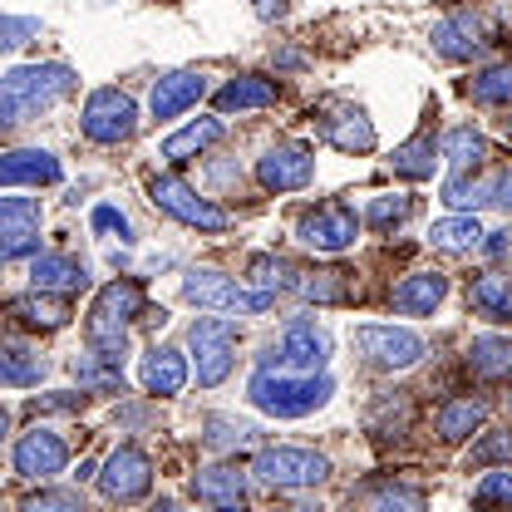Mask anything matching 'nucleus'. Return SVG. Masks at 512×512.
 <instances>
[{
  "label": "nucleus",
  "instance_id": "nucleus-5",
  "mask_svg": "<svg viewBox=\"0 0 512 512\" xmlns=\"http://www.w3.org/2000/svg\"><path fill=\"white\" fill-rule=\"evenodd\" d=\"M325 360H330V335L311 320H291L281 340L266 350V370L276 375H325Z\"/></svg>",
  "mask_w": 512,
  "mask_h": 512
},
{
  "label": "nucleus",
  "instance_id": "nucleus-29",
  "mask_svg": "<svg viewBox=\"0 0 512 512\" xmlns=\"http://www.w3.org/2000/svg\"><path fill=\"white\" fill-rule=\"evenodd\" d=\"M217 138H222V119H197V124H188L183 133H173V138L163 143V158H168V163H188L197 153H207Z\"/></svg>",
  "mask_w": 512,
  "mask_h": 512
},
{
  "label": "nucleus",
  "instance_id": "nucleus-1",
  "mask_svg": "<svg viewBox=\"0 0 512 512\" xmlns=\"http://www.w3.org/2000/svg\"><path fill=\"white\" fill-rule=\"evenodd\" d=\"M79 89V74L69 64H20L0 74V128H20L40 119Z\"/></svg>",
  "mask_w": 512,
  "mask_h": 512
},
{
  "label": "nucleus",
  "instance_id": "nucleus-33",
  "mask_svg": "<svg viewBox=\"0 0 512 512\" xmlns=\"http://www.w3.org/2000/svg\"><path fill=\"white\" fill-rule=\"evenodd\" d=\"M434 133H419V138H409L404 148H394V173L399 178H414V183H424V178H434Z\"/></svg>",
  "mask_w": 512,
  "mask_h": 512
},
{
  "label": "nucleus",
  "instance_id": "nucleus-16",
  "mask_svg": "<svg viewBox=\"0 0 512 512\" xmlns=\"http://www.w3.org/2000/svg\"><path fill=\"white\" fill-rule=\"evenodd\" d=\"M192 498L202 503V508L212 512H247V478L237 473V468H202L197 478H192Z\"/></svg>",
  "mask_w": 512,
  "mask_h": 512
},
{
  "label": "nucleus",
  "instance_id": "nucleus-40",
  "mask_svg": "<svg viewBox=\"0 0 512 512\" xmlns=\"http://www.w3.org/2000/svg\"><path fill=\"white\" fill-rule=\"evenodd\" d=\"M20 512H89L84 508V498L79 493H64V488H45V493H35V498H25Z\"/></svg>",
  "mask_w": 512,
  "mask_h": 512
},
{
  "label": "nucleus",
  "instance_id": "nucleus-13",
  "mask_svg": "<svg viewBox=\"0 0 512 512\" xmlns=\"http://www.w3.org/2000/svg\"><path fill=\"white\" fill-rule=\"evenodd\" d=\"M316 178V153L306 143H276L256 158V183L266 192H301Z\"/></svg>",
  "mask_w": 512,
  "mask_h": 512
},
{
  "label": "nucleus",
  "instance_id": "nucleus-34",
  "mask_svg": "<svg viewBox=\"0 0 512 512\" xmlns=\"http://www.w3.org/2000/svg\"><path fill=\"white\" fill-rule=\"evenodd\" d=\"M10 232H40L35 197H0V237H10Z\"/></svg>",
  "mask_w": 512,
  "mask_h": 512
},
{
  "label": "nucleus",
  "instance_id": "nucleus-26",
  "mask_svg": "<svg viewBox=\"0 0 512 512\" xmlns=\"http://www.w3.org/2000/svg\"><path fill=\"white\" fill-rule=\"evenodd\" d=\"M10 316L20 320V325H30V330H64L74 311H69V301H64V296H45V291H30V296L10 301Z\"/></svg>",
  "mask_w": 512,
  "mask_h": 512
},
{
  "label": "nucleus",
  "instance_id": "nucleus-45",
  "mask_svg": "<svg viewBox=\"0 0 512 512\" xmlns=\"http://www.w3.org/2000/svg\"><path fill=\"white\" fill-rule=\"evenodd\" d=\"M252 429H242V424H232V419H207V448H232L242 444Z\"/></svg>",
  "mask_w": 512,
  "mask_h": 512
},
{
  "label": "nucleus",
  "instance_id": "nucleus-11",
  "mask_svg": "<svg viewBox=\"0 0 512 512\" xmlns=\"http://www.w3.org/2000/svg\"><path fill=\"white\" fill-rule=\"evenodd\" d=\"M296 237H301V247H311V252H350L355 247V237H360V217H355V207H345V202H320L311 207L301 222H296Z\"/></svg>",
  "mask_w": 512,
  "mask_h": 512
},
{
  "label": "nucleus",
  "instance_id": "nucleus-28",
  "mask_svg": "<svg viewBox=\"0 0 512 512\" xmlns=\"http://www.w3.org/2000/svg\"><path fill=\"white\" fill-rule=\"evenodd\" d=\"M478 242H483V227L473 212H458V217H444L429 227V247H439V252H478Z\"/></svg>",
  "mask_w": 512,
  "mask_h": 512
},
{
  "label": "nucleus",
  "instance_id": "nucleus-25",
  "mask_svg": "<svg viewBox=\"0 0 512 512\" xmlns=\"http://www.w3.org/2000/svg\"><path fill=\"white\" fill-rule=\"evenodd\" d=\"M320 138L335 143L340 153H370L375 148V124L360 114V109H345L335 119H320Z\"/></svg>",
  "mask_w": 512,
  "mask_h": 512
},
{
  "label": "nucleus",
  "instance_id": "nucleus-50",
  "mask_svg": "<svg viewBox=\"0 0 512 512\" xmlns=\"http://www.w3.org/2000/svg\"><path fill=\"white\" fill-rule=\"evenodd\" d=\"M483 237H488V242H478V247H488V256H493V261H503V252H508V232L498 227V232H483Z\"/></svg>",
  "mask_w": 512,
  "mask_h": 512
},
{
  "label": "nucleus",
  "instance_id": "nucleus-4",
  "mask_svg": "<svg viewBox=\"0 0 512 512\" xmlns=\"http://www.w3.org/2000/svg\"><path fill=\"white\" fill-rule=\"evenodd\" d=\"M183 296L192 306H207V311H222V316H261V311L276 306L271 291H247V286H237L222 271H188L183 276Z\"/></svg>",
  "mask_w": 512,
  "mask_h": 512
},
{
  "label": "nucleus",
  "instance_id": "nucleus-6",
  "mask_svg": "<svg viewBox=\"0 0 512 512\" xmlns=\"http://www.w3.org/2000/svg\"><path fill=\"white\" fill-rule=\"evenodd\" d=\"M237 320L232 316H197L188 330V345L192 355H197V384H222L227 380V370H232V360H237Z\"/></svg>",
  "mask_w": 512,
  "mask_h": 512
},
{
  "label": "nucleus",
  "instance_id": "nucleus-14",
  "mask_svg": "<svg viewBox=\"0 0 512 512\" xmlns=\"http://www.w3.org/2000/svg\"><path fill=\"white\" fill-rule=\"evenodd\" d=\"M64 463H69V448L55 429H30L20 444H15V473L30 478V483H50L60 478Z\"/></svg>",
  "mask_w": 512,
  "mask_h": 512
},
{
  "label": "nucleus",
  "instance_id": "nucleus-8",
  "mask_svg": "<svg viewBox=\"0 0 512 512\" xmlns=\"http://www.w3.org/2000/svg\"><path fill=\"white\" fill-rule=\"evenodd\" d=\"M350 345L375 370H414L424 360V340L414 330H404V325H355Z\"/></svg>",
  "mask_w": 512,
  "mask_h": 512
},
{
  "label": "nucleus",
  "instance_id": "nucleus-32",
  "mask_svg": "<svg viewBox=\"0 0 512 512\" xmlns=\"http://www.w3.org/2000/svg\"><path fill=\"white\" fill-rule=\"evenodd\" d=\"M473 311H483V316L493 320V325H503V320H512L508 276H503V271H483V276L473 281Z\"/></svg>",
  "mask_w": 512,
  "mask_h": 512
},
{
  "label": "nucleus",
  "instance_id": "nucleus-7",
  "mask_svg": "<svg viewBox=\"0 0 512 512\" xmlns=\"http://www.w3.org/2000/svg\"><path fill=\"white\" fill-rule=\"evenodd\" d=\"M148 197H153L168 217H178L183 227H197V232H227V227H232V212H222L217 202H207L202 192L188 188V183L173 178V173L148 178Z\"/></svg>",
  "mask_w": 512,
  "mask_h": 512
},
{
  "label": "nucleus",
  "instance_id": "nucleus-30",
  "mask_svg": "<svg viewBox=\"0 0 512 512\" xmlns=\"http://www.w3.org/2000/svg\"><path fill=\"white\" fill-rule=\"evenodd\" d=\"M468 370L483 375V380H503L512 370V345L503 335H478V340L468 345Z\"/></svg>",
  "mask_w": 512,
  "mask_h": 512
},
{
  "label": "nucleus",
  "instance_id": "nucleus-48",
  "mask_svg": "<svg viewBox=\"0 0 512 512\" xmlns=\"http://www.w3.org/2000/svg\"><path fill=\"white\" fill-rule=\"evenodd\" d=\"M84 404V394H45V399H35V414L40 409H79Z\"/></svg>",
  "mask_w": 512,
  "mask_h": 512
},
{
  "label": "nucleus",
  "instance_id": "nucleus-46",
  "mask_svg": "<svg viewBox=\"0 0 512 512\" xmlns=\"http://www.w3.org/2000/svg\"><path fill=\"white\" fill-rule=\"evenodd\" d=\"M468 463H493V468H508V434H488L483 444L468 453Z\"/></svg>",
  "mask_w": 512,
  "mask_h": 512
},
{
  "label": "nucleus",
  "instance_id": "nucleus-24",
  "mask_svg": "<svg viewBox=\"0 0 512 512\" xmlns=\"http://www.w3.org/2000/svg\"><path fill=\"white\" fill-rule=\"evenodd\" d=\"M45 375H50V365H45L40 350L15 345V340H0V384H10V389H35Z\"/></svg>",
  "mask_w": 512,
  "mask_h": 512
},
{
  "label": "nucleus",
  "instance_id": "nucleus-37",
  "mask_svg": "<svg viewBox=\"0 0 512 512\" xmlns=\"http://www.w3.org/2000/svg\"><path fill=\"white\" fill-rule=\"evenodd\" d=\"M409 212H414V197H404V192H384V197L370 202L365 222H370V227H380V232H389V227H399Z\"/></svg>",
  "mask_w": 512,
  "mask_h": 512
},
{
  "label": "nucleus",
  "instance_id": "nucleus-21",
  "mask_svg": "<svg viewBox=\"0 0 512 512\" xmlns=\"http://www.w3.org/2000/svg\"><path fill=\"white\" fill-rule=\"evenodd\" d=\"M30 286L45 291V296H69V291H84L89 286V271L60 252H40L30 261Z\"/></svg>",
  "mask_w": 512,
  "mask_h": 512
},
{
  "label": "nucleus",
  "instance_id": "nucleus-19",
  "mask_svg": "<svg viewBox=\"0 0 512 512\" xmlns=\"http://www.w3.org/2000/svg\"><path fill=\"white\" fill-rule=\"evenodd\" d=\"M508 168H493L488 178H453L444 188V202L458 212H478V207H508Z\"/></svg>",
  "mask_w": 512,
  "mask_h": 512
},
{
  "label": "nucleus",
  "instance_id": "nucleus-10",
  "mask_svg": "<svg viewBox=\"0 0 512 512\" xmlns=\"http://www.w3.org/2000/svg\"><path fill=\"white\" fill-rule=\"evenodd\" d=\"M79 128L89 143H128L138 133V104L128 99L124 89H94L84 99Z\"/></svg>",
  "mask_w": 512,
  "mask_h": 512
},
{
  "label": "nucleus",
  "instance_id": "nucleus-42",
  "mask_svg": "<svg viewBox=\"0 0 512 512\" xmlns=\"http://www.w3.org/2000/svg\"><path fill=\"white\" fill-rule=\"evenodd\" d=\"M89 222H94V232H104V237L133 242V232H128V217L119 212V207H109V202H104V207H94V217H89Z\"/></svg>",
  "mask_w": 512,
  "mask_h": 512
},
{
  "label": "nucleus",
  "instance_id": "nucleus-17",
  "mask_svg": "<svg viewBox=\"0 0 512 512\" xmlns=\"http://www.w3.org/2000/svg\"><path fill=\"white\" fill-rule=\"evenodd\" d=\"M493 45V30H483L478 15H448L434 25V50L444 60H478Z\"/></svg>",
  "mask_w": 512,
  "mask_h": 512
},
{
  "label": "nucleus",
  "instance_id": "nucleus-20",
  "mask_svg": "<svg viewBox=\"0 0 512 512\" xmlns=\"http://www.w3.org/2000/svg\"><path fill=\"white\" fill-rule=\"evenodd\" d=\"M448 296V276L439 271H414V276H404L399 286H394V311L399 316H434L439 306H444Z\"/></svg>",
  "mask_w": 512,
  "mask_h": 512
},
{
  "label": "nucleus",
  "instance_id": "nucleus-15",
  "mask_svg": "<svg viewBox=\"0 0 512 512\" xmlns=\"http://www.w3.org/2000/svg\"><path fill=\"white\" fill-rule=\"evenodd\" d=\"M64 168L55 153L45 148H15V153H0V188H50L60 183Z\"/></svg>",
  "mask_w": 512,
  "mask_h": 512
},
{
  "label": "nucleus",
  "instance_id": "nucleus-44",
  "mask_svg": "<svg viewBox=\"0 0 512 512\" xmlns=\"http://www.w3.org/2000/svg\"><path fill=\"white\" fill-rule=\"evenodd\" d=\"M252 281H256V291H271V296H276V286L286 281V266H281L276 256H256L252 261Z\"/></svg>",
  "mask_w": 512,
  "mask_h": 512
},
{
  "label": "nucleus",
  "instance_id": "nucleus-23",
  "mask_svg": "<svg viewBox=\"0 0 512 512\" xmlns=\"http://www.w3.org/2000/svg\"><path fill=\"white\" fill-rule=\"evenodd\" d=\"M217 114H247V109H271L276 104V84L271 79H256V74H242V79H227L217 94H212Z\"/></svg>",
  "mask_w": 512,
  "mask_h": 512
},
{
  "label": "nucleus",
  "instance_id": "nucleus-18",
  "mask_svg": "<svg viewBox=\"0 0 512 512\" xmlns=\"http://www.w3.org/2000/svg\"><path fill=\"white\" fill-rule=\"evenodd\" d=\"M202 94H207V74H197V69H178V74H163V79L153 84L148 109H153V119H178V114H188Z\"/></svg>",
  "mask_w": 512,
  "mask_h": 512
},
{
  "label": "nucleus",
  "instance_id": "nucleus-3",
  "mask_svg": "<svg viewBox=\"0 0 512 512\" xmlns=\"http://www.w3.org/2000/svg\"><path fill=\"white\" fill-rule=\"evenodd\" d=\"M138 311H143V286L138 281H114L94 296V311L84 320V330H89V345H94L99 360H109V365L124 360L128 330H133Z\"/></svg>",
  "mask_w": 512,
  "mask_h": 512
},
{
  "label": "nucleus",
  "instance_id": "nucleus-31",
  "mask_svg": "<svg viewBox=\"0 0 512 512\" xmlns=\"http://www.w3.org/2000/svg\"><path fill=\"white\" fill-rule=\"evenodd\" d=\"M444 158L458 168V173H473V168H483V158H488V138L478 133V128L458 124L444 133Z\"/></svg>",
  "mask_w": 512,
  "mask_h": 512
},
{
  "label": "nucleus",
  "instance_id": "nucleus-35",
  "mask_svg": "<svg viewBox=\"0 0 512 512\" xmlns=\"http://www.w3.org/2000/svg\"><path fill=\"white\" fill-rule=\"evenodd\" d=\"M468 94L478 99V104H493V109H503L512 99V69L508 64H493V69H483L473 84H468Z\"/></svg>",
  "mask_w": 512,
  "mask_h": 512
},
{
  "label": "nucleus",
  "instance_id": "nucleus-52",
  "mask_svg": "<svg viewBox=\"0 0 512 512\" xmlns=\"http://www.w3.org/2000/svg\"><path fill=\"white\" fill-rule=\"evenodd\" d=\"M153 512H183V508H178V503H158Z\"/></svg>",
  "mask_w": 512,
  "mask_h": 512
},
{
  "label": "nucleus",
  "instance_id": "nucleus-49",
  "mask_svg": "<svg viewBox=\"0 0 512 512\" xmlns=\"http://www.w3.org/2000/svg\"><path fill=\"white\" fill-rule=\"evenodd\" d=\"M256 20H281L286 15V0H252Z\"/></svg>",
  "mask_w": 512,
  "mask_h": 512
},
{
  "label": "nucleus",
  "instance_id": "nucleus-43",
  "mask_svg": "<svg viewBox=\"0 0 512 512\" xmlns=\"http://www.w3.org/2000/svg\"><path fill=\"white\" fill-rule=\"evenodd\" d=\"M473 498H478V503H508L512 498V473L508 468H493V473L473 488Z\"/></svg>",
  "mask_w": 512,
  "mask_h": 512
},
{
  "label": "nucleus",
  "instance_id": "nucleus-47",
  "mask_svg": "<svg viewBox=\"0 0 512 512\" xmlns=\"http://www.w3.org/2000/svg\"><path fill=\"white\" fill-rule=\"evenodd\" d=\"M35 252H40V232H10V237H0V261L35 256Z\"/></svg>",
  "mask_w": 512,
  "mask_h": 512
},
{
  "label": "nucleus",
  "instance_id": "nucleus-2",
  "mask_svg": "<svg viewBox=\"0 0 512 512\" xmlns=\"http://www.w3.org/2000/svg\"><path fill=\"white\" fill-rule=\"evenodd\" d=\"M335 380L330 375H276V370H256L247 384V399H252L261 414L271 419H306L330 404Z\"/></svg>",
  "mask_w": 512,
  "mask_h": 512
},
{
  "label": "nucleus",
  "instance_id": "nucleus-22",
  "mask_svg": "<svg viewBox=\"0 0 512 512\" xmlns=\"http://www.w3.org/2000/svg\"><path fill=\"white\" fill-rule=\"evenodd\" d=\"M138 380H143L148 394L168 399V394H178V389L188 384V355H183V350H173V345H153V350L143 355Z\"/></svg>",
  "mask_w": 512,
  "mask_h": 512
},
{
  "label": "nucleus",
  "instance_id": "nucleus-41",
  "mask_svg": "<svg viewBox=\"0 0 512 512\" xmlns=\"http://www.w3.org/2000/svg\"><path fill=\"white\" fill-rule=\"evenodd\" d=\"M306 301H345V271H316V281H301Z\"/></svg>",
  "mask_w": 512,
  "mask_h": 512
},
{
  "label": "nucleus",
  "instance_id": "nucleus-38",
  "mask_svg": "<svg viewBox=\"0 0 512 512\" xmlns=\"http://www.w3.org/2000/svg\"><path fill=\"white\" fill-rule=\"evenodd\" d=\"M74 375H79V384H89V389H124V375H119V365L99 360L94 350L74 360Z\"/></svg>",
  "mask_w": 512,
  "mask_h": 512
},
{
  "label": "nucleus",
  "instance_id": "nucleus-12",
  "mask_svg": "<svg viewBox=\"0 0 512 512\" xmlns=\"http://www.w3.org/2000/svg\"><path fill=\"white\" fill-rule=\"evenodd\" d=\"M99 488L109 503H138L148 488H153V458L138 444H119L104 458V473H99Z\"/></svg>",
  "mask_w": 512,
  "mask_h": 512
},
{
  "label": "nucleus",
  "instance_id": "nucleus-9",
  "mask_svg": "<svg viewBox=\"0 0 512 512\" xmlns=\"http://www.w3.org/2000/svg\"><path fill=\"white\" fill-rule=\"evenodd\" d=\"M252 473L266 488H320L330 478V458L316 448H261Z\"/></svg>",
  "mask_w": 512,
  "mask_h": 512
},
{
  "label": "nucleus",
  "instance_id": "nucleus-27",
  "mask_svg": "<svg viewBox=\"0 0 512 512\" xmlns=\"http://www.w3.org/2000/svg\"><path fill=\"white\" fill-rule=\"evenodd\" d=\"M483 419H488V404L483 399H448L444 409H439V419H434V429H439L444 444H463L468 434L483 429Z\"/></svg>",
  "mask_w": 512,
  "mask_h": 512
},
{
  "label": "nucleus",
  "instance_id": "nucleus-51",
  "mask_svg": "<svg viewBox=\"0 0 512 512\" xmlns=\"http://www.w3.org/2000/svg\"><path fill=\"white\" fill-rule=\"evenodd\" d=\"M5 434H10V409H0V444H5Z\"/></svg>",
  "mask_w": 512,
  "mask_h": 512
},
{
  "label": "nucleus",
  "instance_id": "nucleus-36",
  "mask_svg": "<svg viewBox=\"0 0 512 512\" xmlns=\"http://www.w3.org/2000/svg\"><path fill=\"white\" fill-rule=\"evenodd\" d=\"M375 512H429V498H424V488L384 483V488H375Z\"/></svg>",
  "mask_w": 512,
  "mask_h": 512
},
{
  "label": "nucleus",
  "instance_id": "nucleus-39",
  "mask_svg": "<svg viewBox=\"0 0 512 512\" xmlns=\"http://www.w3.org/2000/svg\"><path fill=\"white\" fill-rule=\"evenodd\" d=\"M40 30H45V25H40L35 15H0V50H20V45H30Z\"/></svg>",
  "mask_w": 512,
  "mask_h": 512
}]
</instances>
